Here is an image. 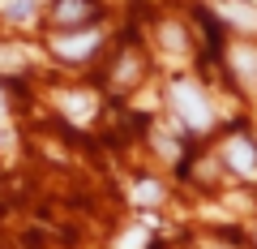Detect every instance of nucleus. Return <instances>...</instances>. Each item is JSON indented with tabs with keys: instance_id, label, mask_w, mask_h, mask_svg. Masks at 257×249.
<instances>
[{
	"instance_id": "1",
	"label": "nucleus",
	"mask_w": 257,
	"mask_h": 249,
	"mask_svg": "<svg viewBox=\"0 0 257 249\" xmlns=\"http://www.w3.org/2000/svg\"><path fill=\"white\" fill-rule=\"evenodd\" d=\"M172 103H176V112L184 116V125H193V129H210L214 125L210 103H206V95L197 91L193 82H176L172 86Z\"/></svg>"
},
{
	"instance_id": "2",
	"label": "nucleus",
	"mask_w": 257,
	"mask_h": 249,
	"mask_svg": "<svg viewBox=\"0 0 257 249\" xmlns=\"http://www.w3.org/2000/svg\"><path fill=\"white\" fill-rule=\"evenodd\" d=\"M56 56H64V60H82V56H90L94 47H99V30H77V35H56L52 39Z\"/></svg>"
},
{
	"instance_id": "3",
	"label": "nucleus",
	"mask_w": 257,
	"mask_h": 249,
	"mask_svg": "<svg viewBox=\"0 0 257 249\" xmlns=\"http://www.w3.org/2000/svg\"><path fill=\"white\" fill-rule=\"evenodd\" d=\"M227 163L236 168L240 176H253V172H257V155H253V146H248L244 138H236V142L227 146Z\"/></svg>"
},
{
	"instance_id": "4",
	"label": "nucleus",
	"mask_w": 257,
	"mask_h": 249,
	"mask_svg": "<svg viewBox=\"0 0 257 249\" xmlns=\"http://www.w3.org/2000/svg\"><path fill=\"white\" fill-rule=\"evenodd\" d=\"M231 65L244 77V86H257V52L253 47H231Z\"/></svg>"
},
{
	"instance_id": "5",
	"label": "nucleus",
	"mask_w": 257,
	"mask_h": 249,
	"mask_svg": "<svg viewBox=\"0 0 257 249\" xmlns=\"http://www.w3.org/2000/svg\"><path fill=\"white\" fill-rule=\"evenodd\" d=\"M60 108L69 112V116H73L77 125L94 116V99H90V95H60Z\"/></svg>"
},
{
	"instance_id": "6",
	"label": "nucleus",
	"mask_w": 257,
	"mask_h": 249,
	"mask_svg": "<svg viewBox=\"0 0 257 249\" xmlns=\"http://www.w3.org/2000/svg\"><path fill=\"white\" fill-rule=\"evenodd\" d=\"M223 18H231L236 26H257V13H248V5H240V0L223 5Z\"/></svg>"
},
{
	"instance_id": "7",
	"label": "nucleus",
	"mask_w": 257,
	"mask_h": 249,
	"mask_svg": "<svg viewBox=\"0 0 257 249\" xmlns=\"http://www.w3.org/2000/svg\"><path fill=\"white\" fill-rule=\"evenodd\" d=\"M82 13H86V5H82V0H60V9H56V18H60V22H77Z\"/></svg>"
},
{
	"instance_id": "8",
	"label": "nucleus",
	"mask_w": 257,
	"mask_h": 249,
	"mask_svg": "<svg viewBox=\"0 0 257 249\" xmlns=\"http://www.w3.org/2000/svg\"><path fill=\"white\" fill-rule=\"evenodd\" d=\"M133 202H159V181H142L133 189Z\"/></svg>"
},
{
	"instance_id": "9",
	"label": "nucleus",
	"mask_w": 257,
	"mask_h": 249,
	"mask_svg": "<svg viewBox=\"0 0 257 249\" xmlns=\"http://www.w3.org/2000/svg\"><path fill=\"white\" fill-rule=\"evenodd\" d=\"M142 245H146V228H133L116 240V249H142Z\"/></svg>"
},
{
	"instance_id": "10",
	"label": "nucleus",
	"mask_w": 257,
	"mask_h": 249,
	"mask_svg": "<svg viewBox=\"0 0 257 249\" xmlns=\"http://www.w3.org/2000/svg\"><path fill=\"white\" fill-rule=\"evenodd\" d=\"M22 65H26L22 52H5V47H0V69H22Z\"/></svg>"
},
{
	"instance_id": "11",
	"label": "nucleus",
	"mask_w": 257,
	"mask_h": 249,
	"mask_svg": "<svg viewBox=\"0 0 257 249\" xmlns=\"http://www.w3.org/2000/svg\"><path fill=\"white\" fill-rule=\"evenodd\" d=\"M5 9H9V18H30V0H5Z\"/></svg>"
},
{
	"instance_id": "12",
	"label": "nucleus",
	"mask_w": 257,
	"mask_h": 249,
	"mask_svg": "<svg viewBox=\"0 0 257 249\" xmlns=\"http://www.w3.org/2000/svg\"><path fill=\"white\" fill-rule=\"evenodd\" d=\"M163 39H167V47H180V30H176V26H167Z\"/></svg>"
},
{
	"instance_id": "13",
	"label": "nucleus",
	"mask_w": 257,
	"mask_h": 249,
	"mask_svg": "<svg viewBox=\"0 0 257 249\" xmlns=\"http://www.w3.org/2000/svg\"><path fill=\"white\" fill-rule=\"evenodd\" d=\"M9 142H13V138H9V129H5V125H0V146H9Z\"/></svg>"
},
{
	"instance_id": "14",
	"label": "nucleus",
	"mask_w": 257,
	"mask_h": 249,
	"mask_svg": "<svg viewBox=\"0 0 257 249\" xmlns=\"http://www.w3.org/2000/svg\"><path fill=\"white\" fill-rule=\"evenodd\" d=\"M0 116H5V95H0Z\"/></svg>"
}]
</instances>
